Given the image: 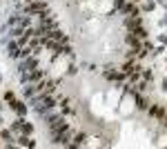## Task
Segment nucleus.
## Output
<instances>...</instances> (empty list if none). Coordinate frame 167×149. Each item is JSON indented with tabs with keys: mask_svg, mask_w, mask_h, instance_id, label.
<instances>
[{
	"mask_svg": "<svg viewBox=\"0 0 167 149\" xmlns=\"http://www.w3.org/2000/svg\"><path fill=\"white\" fill-rule=\"evenodd\" d=\"M22 134H27V136H29V134H34V127L29 125V122H25V125H22Z\"/></svg>",
	"mask_w": 167,
	"mask_h": 149,
	"instance_id": "nucleus-18",
	"label": "nucleus"
},
{
	"mask_svg": "<svg viewBox=\"0 0 167 149\" xmlns=\"http://www.w3.org/2000/svg\"><path fill=\"white\" fill-rule=\"evenodd\" d=\"M45 76H47L45 69H31V71H29V80H42Z\"/></svg>",
	"mask_w": 167,
	"mask_h": 149,
	"instance_id": "nucleus-7",
	"label": "nucleus"
},
{
	"mask_svg": "<svg viewBox=\"0 0 167 149\" xmlns=\"http://www.w3.org/2000/svg\"><path fill=\"white\" fill-rule=\"evenodd\" d=\"M114 3H116L114 11H116V9H123V7H125V0H114ZM114 11H111V13H114Z\"/></svg>",
	"mask_w": 167,
	"mask_h": 149,
	"instance_id": "nucleus-22",
	"label": "nucleus"
},
{
	"mask_svg": "<svg viewBox=\"0 0 167 149\" xmlns=\"http://www.w3.org/2000/svg\"><path fill=\"white\" fill-rule=\"evenodd\" d=\"M136 109H140V111L147 109V100H145L143 96H138V93H136Z\"/></svg>",
	"mask_w": 167,
	"mask_h": 149,
	"instance_id": "nucleus-11",
	"label": "nucleus"
},
{
	"mask_svg": "<svg viewBox=\"0 0 167 149\" xmlns=\"http://www.w3.org/2000/svg\"><path fill=\"white\" fill-rule=\"evenodd\" d=\"M160 22H163V24H167V16H165V18H163V20H160Z\"/></svg>",
	"mask_w": 167,
	"mask_h": 149,
	"instance_id": "nucleus-26",
	"label": "nucleus"
},
{
	"mask_svg": "<svg viewBox=\"0 0 167 149\" xmlns=\"http://www.w3.org/2000/svg\"><path fill=\"white\" fill-rule=\"evenodd\" d=\"M76 69H78V67H76V65H71V67H69V71H67V73H69V76H74V73H76Z\"/></svg>",
	"mask_w": 167,
	"mask_h": 149,
	"instance_id": "nucleus-24",
	"label": "nucleus"
},
{
	"mask_svg": "<svg viewBox=\"0 0 167 149\" xmlns=\"http://www.w3.org/2000/svg\"><path fill=\"white\" fill-rule=\"evenodd\" d=\"M138 89H140V91H147V89H149V82H147V80L138 82Z\"/></svg>",
	"mask_w": 167,
	"mask_h": 149,
	"instance_id": "nucleus-21",
	"label": "nucleus"
},
{
	"mask_svg": "<svg viewBox=\"0 0 167 149\" xmlns=\"http://www.w3.org/2000/svg\"><path fill=\"white\" fill-rule=\"evenodd\" d=\"M36 67H38V58H36V56H34V58H25V62L20 65V73L25 71V69L31 71V69H36Z\"/></svg>",
	"mask_w": 167,
	"mask_h": 149,
	"instance_id": "nucleus-4",
	"label": "nucleus"
},
{
	"mask_svg": "<svg viewBox=\"0 0 167 149\" xmlns=\"http://www.w3.org/2000/svg\"><path fill=\"white\" fill-rule=\"evenodd\" d=\"M7 49H9V56H11V58H18V56H20V45H18V42H9Z\"/></svg>",
	"mask_w": 167,
	"mask_h": 149,
	"instance_id": "nucleus-9",
	"label": "nucleus"
},
{
	"mask_svg": "<svg viewBox=\"0 0 167 149\" xmlns=\"http://www.w3.org/2000/svg\"><path fill=\"white\" fill-rule=\"evenodd\" d=\"M160 89H163V91H167V78L163 80V85H160Z\"/></svg>",
	"mask_w": 167,
	"mask_h": 149,
	"instance_id": "nucleus-25",
	"label": "nucleus"
},
{
	"mask_svg": "<svg viewBox=\"0 0 167 149\" xmlns=\"http://www.w3.org/2000/svg\"><path fill=\"white\" fill-rule=\"evenodd\" d=\"M0 109H3V103H0Z\"/></svg>",
	"mask_w": 167,
	"mask_h": 149,
	"instance_id": "nucleus-27",
	"label": "nucleus"
},
{
	"mask_svg": "<svg viewBox=\"0 0 167 149\" xmlns=\"http://www.w3.org/2000/svg\"><path fill=\"white\" fill-rule=\"evenodd\" d=\"M5 100H9V103L16 100V98H13V91H5Z\"/></svg>",
	"mask_w": 167,
	"mask_h": 149,
	"instance_id": "nucleus-23",
	"label": "nucleus"
},
{
	"mask_svg": "<svg viewBox=\"0 0 167 149\" xmlns=\"http://www.w3.org/2000/svg\"><path fill=\"white\" fill-rule=\"evenodd\" d=\"M132 34L138 36V38H147V29L143 27V24H140V27H136V29H132Z\"/></svg>",
	"mask_w": 167,
	"mask_h": 149,
	"instance_id": "nucleus-13",
	"label": "nucleus"
},
{
	"mask_svg": "<svg viewBox=\"0 0 167 149\" xmlns=\"http://www.w3.org/2000/svg\"><path fill=\"white\" fill-rule=\"evenodd\" d=\"M154 7H156V3H154V0H147V3L143 5V11H152Z\"/></svg>",
	"mask_w": 167,
	"mask_h": 149,
	"instance_id": "nucleus-16",
	"label": "nucleus"
},
{
	"mask_svg": "<svg viewBox=\"0 0 167 149\" xmlns=\"http://www.w3.org/2000/svg\"><path fill=\"white\" fill-rule=\"evenodd\" d=\"M123 11H125L127 16H138V7H136V3H134V0H132V3H125Z\"/></svg>",
	"mask_w": 167,
	"mask_h": 149,
	"instance_id": "nucleus-6",
	"label": "nucleus"
},
{
	"mask_svg": "<svg viewBox=\"0 0 167 149\" xmlns=\"http://www.w3.org/2000/svg\"><path fill=\"white\" fill-rule=\"evenodd\" d=\"M127 45H129L132 49H136V51H138V49H143V45L138 42V36H134V34L127 36Z\"/></svg>",
	"mask_w": 167,
	"mask_h": 149,
	"instance_id": "nucleus-8",
	"label": "nucleus"
},
{
	"mask_svg": "<svg viewBox=\"0 0 167 149\" xmlns=\"http://www.w3.org/2000/svg\"><path fill=\"white\" fill-rule=\"evenodd\" d=\"M105 78L107 80H116V82H121L125 78V73L123 71H105Z\"/></svg>",
	"mask_w": 167,
	"mask_h": 149,
	"instance_id": "nucleus-5",
	"label": "nucleus"
},
{
	"mask_svg": "<svg viewBox=\"0 0 167 149\" xmlns=\"http://www.w3.org/2000/svg\"><path fill=\"white\" fill-rule=\"evenodd\" d=\"M18 145H22V147H25V145H29V138H27V134H22V136L18 138Z\"/></svg>",
	"mask_w": 167,
	"mask_h": 149,
	"instance_id": "nucleus-19",
	"label": "nucleus"
},
{
	"mask_svg": "<svg viewBox=\"0 0 167 149\" xmlns=\"http://www.w3.org/2000/svg\"><path fill=\"white\" fill-rule=\"evenodd\" d=\"M0 138L5 140V145H9V147H11V140H13V136H11V131H9V129H3V131H0Z\"/></svg>",
	"mask_w": 167,
	"mask_h": 149,
	"instance_id": "nucleus-12",
	"label": "nucleus"
},
{
	"mask_svg": "<svg viewBox=\"0 0 167 149\" xmlns=\"http://www.w3.org/2000/svg\"><path fill=\"white\" fill-rule=\"evenodd\" d=\"M22 125H25L22 120H16L13 125H11V129H13V131H22Z\"/></svg>",
	"mask_w": 167,
	"mask_h": 149,
	"instance_id": "nucleus-17",
	"label": "nucleus"
},
{
	"mask_svg": "<svg viewBox=\"0 0 167 149\" xmlns=\"http://www.w3.org/2000/svg\"><path fill=\"white\" fill-rule=\"evenodd\" d=\"M45 9H47L45 3H40V0H31V3L25 7V13H45Z\"/></svg>",
	"mask_w": 167,
	"mask_h": 149,
	"instance_id": "nucleus-1",
	"label": "nucleus"
},
{
	"mask_svg": "<svg viewBox=\"0 0 167 149\" xmlns=\"http://www.w3.org/2000/svg\"><path fill=\"white\" fill-rule=\"evenodd\" d=\"M0 122H3V118H0Z\"/></svg>",
	"mask_w": 167,
	"mask_h": 149,
	"instance_id": "nucleus-29",
	"label": "nucleus"
},
{
	"mask_svg": "<svg viewBox=\"0 0 167 149\" xmlns=\"http://www.w3.org/2000/svg\"><path fill=\"white\" fill-rule=\"evenodd\" d=\"M9 107H11L18 116H25V114H27V105L22 103V100H11V103H9Z\"/></svg>",
	"mask_w": 167,
	"mask_h": 149,
	"instance_id": "nucleus-3",
	"label": "nucleus"
},
{
	"mask_svg": "<svg viewBox=\"0 0 167 149\" xmlns=\"http://www.w3.org/2000/svg\"><path fill=\"white\" fill-rule=\"evenodd\" d=\"M31 24V18L29 16H20V27H29Z\"/></svg>",
	"mask_w": 167,
	"mask_h": 149,
	"instance_id": "nucleus-15",
	"label": "nucleus"
},
{
	"mask_svg": "<svg viewBox=\"0 0 167 149\" xmlns=\"http://www.w3.org/2000/svg\"><path fill=\"white\" fill-rule=\"evenodd\" d=\"M143 78H145L147 82H152V80H154V73H152V71H143Z\"/></svg>",
	"mask_w": 167,
	"mask_h": 149,
	"instance_id": "nucleus-20",
	"label": "nucleus"
},
{
	"mask_svg": "<svg viewBox=\"0 0 167 149\" xmlns=\"http://www.w3.org/2000/svg\"><path fill=\"white\" fill-rule=\"evenodd\" d=\"M85 140H87V134H85V131H80V134H76V136H74V145H69V147H78V145H83Z\"/></svg>",
	"mask_w": 167,
	"mask_h": 149,
	"instance_id": "nucleus-10",
	"label": "nucleus"
},
{
	"mask_svg": "<svg viewBox=\"0 0 167 149\" xmlns=\"http://www.w3.org/2000/svg\"><path fill=\"white\" fill-rule=\"evenodd\" d=\"M134 3H140V0H134Z\"/></svg>",
	"mask_w": 167,
	"mask_h": 149,
	"instance_id": "nucleus-28",
	"label": "nucleus"
},
{
	"mask_svg": "<svg viewBox=\"0 0 167 149\" xmlns=\"http://www.w3.org/2000/svg\"><path fill=\"white\" fill-rule=\"evenodd\" d=\"M134 69H136V65H134V62H132V60H129V62H125V65H123V73H125V76H127V73H132V71H134Z\"/></svg>",
	"mask_w": 167,
	"mask_h": 149,
	"instance_id": "nucleus-14",
	"label": "nucleus"
},
{
	"mask_svg": "<svg viewBox=\"0 0 167 149\" xmlns=\"http://www.w3.org/2000/svg\"><path fill=\"white\" fill-rule=\"evenodd\" d=\"M147 111H149V116H152V118H160V120L165 118V107H163V105H158V103L149 105V107H147Z\"/></svg>",
	"mask_w": 167,
	"mask_h": 149,
	"instance_id": "nucleus-2",
	"label": "nucleus"
}]
</instances>
